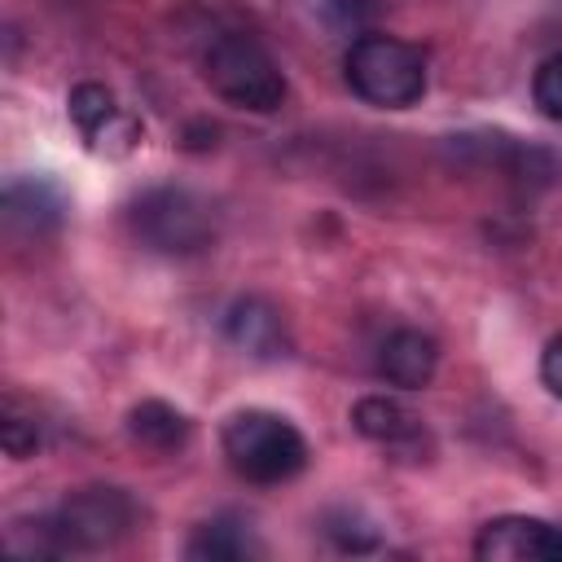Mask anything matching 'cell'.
I'll return each instance as SVG.
<instances>
[{"instance_id": "cell-10", "label": "cell", "mask_w": 562, "mask_h": 562, "mask_svg": "<svg viewBox=\"0 0 562 562\" xmlns=\"http://www.w3.org/2000/svg\"><path fill=\"white\" fill-rule=\"evenodd\" d=\"M351 426H356L369 443H382V448H395V452H408V448H417V439H422L417 417H413L404 404L386 400V395H364V400H356Z\"/></svg>"}, {"instance_id": "cell-5", "label": "cell", "mask_w": 562, "mask_h": 562, "mask_svg": "<svg viewBox=\"0 0 562 562\" xmlns=\"http://www.w3.org/2000/svg\"><path fill=\"white\" fill-rule=\"evenodd\" d=\"M48 518L57 527L61 553H70V549L75 553H97V549L119 544L136 527V501L123 487L92 483V487L70 492L57 505V514H48Z\"/></svg>"}, {"instance_id": "cell-3", "label": "cell", "mask_w": 562, "mask_h": 562, "mask_svg": "<svg viewBox=\"0 0 562 562\" xmlns=\"http://www.w3.org/2000/svg\"><path fill=\"white\" fill-rule=\"evenodd\" d=\"M224 457L246 483H285L307 465V439L268 408H241L224 422Z\"/></svg>"}, {"instance_id": "cell-11", "label": "cell", "mask_w": 562, "mask_h": 562, "mask_svg": "<svg viewBox=\"0 0 562 562\" xmlns=\"http://www.w3.org/2000/svg\"><path fill=\"white\" fill-rule=\"evenodd\" d=\"M127 435L149 452H180L189 443V417L167 400H140L127 413Z\"/></svg>"}, {"instance_id": "cell-6", "label": "cell", "mask_w": 562, "mask_h": 562, "mask_svg": "<svg viewBox=\"0 0 562 562\" xmlns=\"http://www.w3.org/2000/svg\"><path fill=\"white\" fill-rule=\"evenodd\" d=\"M483 562H562V527L531 514H501L474 536Z\"/></svg>"}, {"instance_id": "cell-12", "label": "cell", "mask_w": 562, "mask_h": 562, "mask_svg": "<svg viewBox=\"0 0 562 562\" xmlns=\"http://www.w3.org/2000/svg\"><path fill=\"white\" fill-rule=\"evenodd\" d=\"M193 562H241L250 553H259V544L250 540V527L237 518H211L189 536L184 549Z\"/></svg>"}, {"instance_id": "cell-2", "label": "cell", "mask_w": 562, "mask_h": 562, "mask_svg": "<svg viewBox=\"0 0 562 562\" xmlns=\"http://www.w3.org/2000/svg\"><path fill=\"white\" fill-rule=\"evenodd\" d=\"M342 75L347 88L378 110H408L426 97V57L417 44L400 35H356L351 48L342 53Z\"/></svg>"}, {"instance_id": "cell-1", "label": "cell", "mask_w": 562, "mask_h": 562, "mask_svg": "<svg viewBox=\"0 0 562 562\" xmlns=\"http://www.w3.org/2000/svg\"><path fill=\"white\" fill-rule=\"evenodd\" d=\"M198 61H202V79L211 83V92L220 101H228V105L268 114V110H277L285 101L281 66L272 61V53L255 35H246L237 26L211 31Z\"/></svg>"}, {"instance_id": "cell-9", "label": "cell", "mask_w": 562, "mask_h": 562, "mask_svg": "<svg viewBox=\"0 0 562 562\" xmlns=\"http://www.w3.org/2000/svg\"><path fill=\"white\" fill-rule=\"evenodd\" d=\"M61 224V198L44 180H13L4 189V228L13 237H44Z\"/></svg>"}, {"instance_id": "cell-14", "label": "cell", "mask_w": 562, "mask_h": 562, "mask_svg": "<svg viewBox=\"0 0 562 562\" xmlns=\"http://www.w3.org/2000/svg\"><path fill=\"white\" fill-rule=\"evenodd\" d=\"M0 443L13 461H26L35 448H40V422H35V408H26L18 395H4L0 404Z\"/></svg>"}, {"instance_id": "cell-13", "label": "cell", "mask_w": 562, "mask_h": 562, "mask_svg": "<svg viewBox=\"0 0 562 562\" xmlns=\"http://www.w3.org/2000/svg\"><path fill=\"white\" fill-rule=\"evenodd\" d=\"M70 119H75V127L83 132L88 145H101L119 123H127L119 101H114V92L101 88V83H79L70 92Z\"/></svg>"}, {"instance_id": "cell-16", "label": "cell", "mask_w": 562, "mask_h": 562, "mask_svg": "<svg viewBox=\"0 0 562 562\" xmlns=\"http://www.w3.org/2000/svg\"><path fill=\"white\" fill-rule=\"evenodd\" d=\"M325 531L338 540V549H351V553H364V549H373V544H378V527H373V522H360L356 514L329 518V527H325Z\"/></svg>"}, {"instance_id": "cell-8", "label": "cell", "mask_w": 562, "mask_h": 562, "mask_svg": "<svg viewBox=\"0 0 562 562\" xmlns=\"http://www.w3.org/2000/svg\"><path fill=\"white\" fill-rule=\"evenodd\" d=\"M224 329L233 338V347H241L246 356L255 360H277L290 351V334H285V321L272 303L263 299H237L224 316Z\"/></svg>"}, {"instance_id": "cell-7", "label": "cell", "mask_w": 562, "mask_h": 562, "mask_svg": "<svg viewBox=\"0 0 562 562\" xmlns=\"http://www.w3.org/2000/svg\"><path fill=\"white\" fill-rule=\"evenodd\" d=\"M439 369V342L422 329H391L378 347V378L386 386H400V391H422L430 386Z\"/></svg>"}, {"instance_id": "cell-4", "label": "cell", "mask_w": 562, "mask_h": 562, "mask_svg": "<svg viewBox=\"0 0 562 562\" xmlns=\"http://www.w3.org/2000/svg\"><path fill=\"white\" fill-rule=\"evenodd\" d=\"M127 224H132V237L158 255H198L215 241L211 202L189 189H176V184L140 193L127 211Z\"/></svg>"}, {"instance_id": "cell-17", "label": "cell", "mask_w": 562, "mask_h": 562, "mask_svg": "<svg viewBox=\"0 0 562 562\" xmlns=\"http://www.w3.org/2000/svg\"><path fill=\"white\" fill-rule=\"evenodd\" d=\"M540 378H544V386L562 400V334L549 338V347H544V356H540Z\"/></svg>"}, {"instance_id": "cell-15", "label": "cell", "mask_w": 562, "mask_h": 562, "mask_svg": "<svg viewBox=\"0 0 562 562\" xmlns=\"http://www.w3.org/2000/svg\"><path fill=\"white\" fill-rule=\"evenodd\" d=\"M531 97H536V105H540L544 119H558V123H562V53H553V57H544V61L536 66V75H531Z\"/></svg>"}]
</instances>
